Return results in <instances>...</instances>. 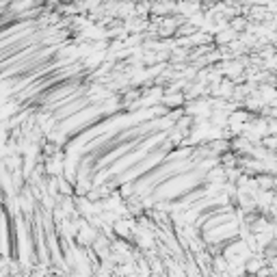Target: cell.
Wrapping results in <instances>:
<instances>
[{"instance_id":"1","label":"cell","mask_w":277,"mask_h":277,"mask_svg":"<svg viewBox=\"0 0 277 277\" xmlns=\"http://www.w3.org/2000/svg\"><path fill=\"white\" fill-rule=\"evenodd\" d=\"M48 174H52V176H61V174H63V156H61V154L52 156V158L48 160Z\"/></svg>"},{"instance_id":"2","label":"cell","mask_w":277,"mask_h":277,"mask_svg":"<svg viewBox=\"0 0 277 277\" xmlns=\"http://www.w3.org/2000/svg\"><path fill=\"white\" fill-rule=\"evenodd\" d=\"M165 104H169V106H182V104H184V96H182V93H176V96H167L165 100H163Z\"/></svg>"},{"instance_id":"3","label":"cell","mask_w":277,"mask_h":277,"mask_svg":"<svg viewBox=\"0 0 277 277\" xmlns=\"http://www.w3.org/2000/svg\"><path fill=\"white\" fill-rule=\"evenodd\" d=\"M245 26H247V20H243V18H236V20H232V22H229V28L236 30V33H238V30H243Z\"/></svg>"},{"instance_id":"4","label":"cell","mask_w":277,"mask_h":277,"mask_svg":"<svg viewBox=\"0 0 277 277\" xmlns=\"http://www.w3.org/2000/svg\"><path fill=\"white\" fill-rule=\"evenodd\" d=\"M262 260H258V258H252V262H247V266H245V269L247 271H255V273H258L260 269H262Z\"/></svg>"},{"instance_id":"5","label":"cell","mask_w":277,"mask_h":277,"mask_svg":"<svg viewBox=\"0 0 277 277\" xmlns=\"http://www.w3.org/2000/svg\"><path fill=\"white\" fill-rule=\"evenodd\" d=\"M98 4H100V0H85V2H82V7H85V9H96Z\"/></svg>"},{"instance_id":"6","label":"cell","mask_w":277,"mask_h":277,"mask_svg":"<svg viewBox=\"0 0 277 277\" xmlns=\"http://www.w3.org/2000/svg\"><path fill=\"white\" fill-rule=\"evenodd\" d=\"M128 195H132V184H124L122 186V197H128Z\"/></svg>"},{"instance_id":"7","label":"cell","mask_w":277,"mask_h":277,"mask_svg":"<svg viewBox=\"0 0 277 277\" xmlns=\"http://www.w3.org/2000/svg\"><path fill=\"white\" fill-rule=\"evenodd\" d=\"M219 2V0H206V4H210V7H212V4H217Z\"/></svg>"},{"instance_id":"8","label":"cell","mask_w":277,"mask_h":277,"mask_svg":"<svg viewBox=\"0 0 277 277\" xmlns=\"http://www.w3.org/2000/svg\"><path fill=\"white\" fill-rule=\"evenodd\" d=\"M275 203H277V195H275Z\"/></svg>"}]
</instances>
